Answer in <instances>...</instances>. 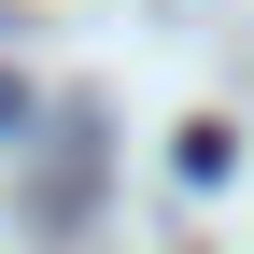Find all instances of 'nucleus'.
<instances>
[{
	"label": "nucleus",
	"instance_id": "f257e3e1",
	"mask_svg": "<svg viewBox=\"0 0 254 254\" xmlns=\"http://www.w3.org/2000/svg\"><path fill=\"white\" fill-rule=\"evenodd\" d=\"M0 127H28V85H14V71H0Z\"/></svg>",
	"mask_w": 254,
	"mask_h": 254
}]
</instances>
